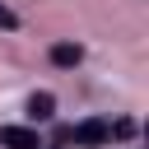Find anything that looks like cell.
<instances>
[{
  "label": "cell",
  "mask_w": 149,
  "mask_h": 149,
  "mask_svg": "<svg viewBox=\"0 0 149 149\" xmlns=\"http://www.w3.org/2000/svg\"><path fill=\"white\" fill-rule=\"evenodd\" d=\"M51 112H56V98H51V93H33V98H28V116H33V121H47Z\"/></svg>",
  "instance_id": "cell-4"
},
{
  "label": "cell",
  "mask_w": 149,
  "mask_h": 149,
  "mask_svg": "<svg viewBox=\"0 0 149 149\" xmlns=\"http://www.w3.org/2000/svg\"><path fill=\"white\" fill-rule=\"evenodd\" d=\"M51 61L70 70V65H79V61H84V51H79L74 42H56V47H51Z\"/></svg>",
  "instance_id": "cell-3"
},
{
  "label": "cell",
  "mask_w": 149,
  "mask_h": 149,
  "mask_svg": "<svg viewBox=\"0 0 149 149\" xmlns=\"http://www.w3.org/2000/svg\"><path fill=\"white\" fill-rule=\"evenodd\" d=\"M70 140H74V144L98 149V144H107V140H112V130H107V121H79V126L70 130Z\"/></svg>",
  "instance_id": "cell-1"
},
{
  "label": "cell",
  "mask_w": 149,
  "mask_h": 149,
  "mask_svg": "<svg viewBox=\"0 0 149 149\" xmlns=\"http://www.w3.org/2000/svg\"><path fill=\"white\" fill-rule=\"evenodd\" d=\"M107 130H116L121 140H130V135H135V121H116V126H107Z\"/></svg>",
  "instance_id": "cell-5"
},
{
  "label": "cell",
  "mask_w": 149,
  "mask_h": 149,
  "mask_svg": "<svg viewBox=\"0 0 149 149\" xmlns=\"http://www.w3.org/2000/svg\"><path fill=\"white\" fill-rule=\"evenodd\" d=\"M0 144H5V149H42L37 130H28V126H5V130H0Z\"/></svg>",
  "instance_id": "cell-2"
},
{
  "label": "cell",
  "mask_w": 149,
  "mask_h": 149,
  "mask_svg": "<svg viewBox=\"0 0 149 149\" xmlns=\"http://www.w3.org/2000/svg\"><path fill=\"white\" fill-rule=\"evenodd\" d=\"M19 19H14V9H0V28H14Z\"/></svg>",
  "instance_id": "cell-6"
}]
</instances>
